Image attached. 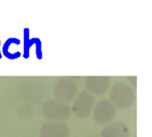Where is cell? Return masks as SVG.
<instances>
[{
  "mask_svg": "<svg viewBox=\"0 0 152 137\" xmlns=\"http://www.w3.org/2000/svg\"><path fill=\"white\" fill-rule=\"evenodd\" d=\"M110 98L115 107L126 110L131 108L135 102V91L127 82L118 81L110 88Z\"/></svg>",
  "mask_w": 152,
  "mask_h": 137,
  "instance_id": "cell-1",
  "label": "cell"
},
{
  "mask_svg": "<svg viewBox=\"0 0 152 137\" xmlns=\"http://www.w3.org/2000/svg\"><path fill=\"white\" fill-rule=\"evenodd\" d=\"M43 114L50 121L62 122L69 119L71 110L67 103L57 99L49 100L43 106Z\"/></svg>",
  "mask_w": 152,
  "mask_h": 137,
  "instance_id": "cell-2",
  "label": "cell"
},
{
  "mask_svg": "<svg viewBox=\"0 0 152 137\" xmlns=\"http://www.w3.org/2000/svg\"><path fill=\"white\" fill-rule=\"evenodd\" d=\"M94 121L98 125L111 123L117 116V109L109 99L97 102L92 111Z\"/></svg>",
  "mask_w": 152,
  "mask_h": 137,
  "instance_id": "cell-3",
  "label": "cell"
},
{
  "mask_svg": "<svg viewBox=\"0 0 152 137\" xmlns=\"http://www.w3.org/2000/svg\"><path fill=\"white\" fill-rule=\"evenodd\" d=\"M78 86L70 78H60L55 83L53 93L57 100L64 103L72 102L77 95Z\"/></svg>",
  "mask_w": 152,
  "mask_h": 137,
  "instance_id": "cell-4",
  "label": "cell"
},
{
  "mask_svg": "<svg viewBox=\"0 0 152 137\" xmlns=\"http://www.w3.org/2000/svg\"><path fill=\"white\" fill-rule=\"evenodd\" d=\"M95 104L94 97L90 95L87 91L82 90L77 94L76 100L72 106V111L79 119L88 118L93 111Z\"/></svg>",
  "mask_w": 152,
  "mask_h": 137,
  "instance_id": "cell-5",
  "label": "cell"
},
{
  "mask_svg": "<svg viewBox=\"0 0 152 137\" xmlns=\"http://www.w3.org/2000/svg\"><path fill=\"white\" fill-rule=\"evenodd\" d=\"M85 84L90 95L102 96L110 90L111 79L110 77H87Z\"/></svg>",
  "mask_w": 152,
  "mask_h": 137,
  "instance_id": "cell-6",
  "label": "cell"
},
{
  "mask_svg": "<svg viewBox=\"0 0 152 137\" xmlns=\"http://www.w3.org/2000/svg\"><path fill=\"white\" fill-rule=\"evenodd\" d=\"M40 137H69V130L66 124L58 121H48L41 127Z\"/></svg>",
  "mask_w": 152,
  "mask_h": 137,
  "instance_id": "cell-7",
  "label": "cell"
},
{
  "mask_svg": "<svg viewBox=\"0 0 152 137\" xmlns=\"http://www.w3.org/2000/svg\"><path fill=\"white\" fill-rule=\"evenodd\" d=\"M32 45L36 46V57L37 60H41L43 58V50H42V42L38 37H31L30 30L28 28H25L23 29V58L28 59L30 56V49Z\"/></svg>",
  "mask_w": 152,
  "mask_h": 137,
  "instance_id": "cell-8",
  "label": "cell"
},
{
  "mask_svg": "<svg viewBox=\"0 0 152 137\" xmlns=\"http://www.w3.org/2000/svg\"><path fill=\"white\" fill-rule=\"evenodd\" d=\"M102 137H130L128 127L120 121L110 124L102 131Z\"/></svg>",
  "mask_w": 152,
  "mask_h": 137,
  "instance_id": "cell-9",
  "label": "cell"
},
{
  "mask_svg": "<svg viewBox=\"0 0 152 137\" xmlns=\"http://www.w3.org/2000/svg\"><path fill=\"white\" fill-rule=\"evenodd\" d=\"M14 45H20V40L17 37H9L7 38L4 45L3 47H1V53L2 55H4L6 59L8 60H17L21 56V52L19 51L16 48H13L12 46Z\"/></svg>",
  "mask_w": 152,
  "mask_h": 137,
  "instance_id": "cell-10",
  "label": "cell"
},
{
  "mask_svg": "<svg viewBox=\"0 0 152 137\" xmlns=\"http://www.w3.org/2000/svg\"><path fill=\"white\" fill-rule=\"evenodd\" d=\"M3 57V55H2V53H1V40H0V59Z\"/></svg>",
  "mask_w": 152,
  "mask_h": 137,
  "instance_id": "cell-11",
  "label": "cell"
}]
</instances>
